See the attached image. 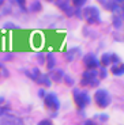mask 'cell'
Masks as SVG:
<instances>
[{
	"label": "cell",
	"mask_w": 124,
	"mask_h": 125,
	"mask_svg": "<svg viewBox=\"0 0 124 125\" xmlns=\"http://www.w3.org/2000/svg\"><path fill=\"white\" fill-rule=\"evenodd\" d=\"M81 15L86 19V22L89 25H99L101 23V15H99V10L97 7H85Z\"/></svg>",
	"instance_id": "6da1fadb"
},
{
	"label": "cell",
	"mask_w": 124,
	"mask_h": 125,
	"mask_svg": "<svg viewBox=\"0 0 124 125\" xmlns=\"http://www.w3.org/2000/svg\"><path fill=\"white\" fill-rule=\"evenodd\" d=\"M0 125H25L22 118L6 109L0 110Z\"/></svg>",
	"instance_id": "7a4b0ae2"
},
{
	"label": "cell",
	"mask_w": 124,
	"mask_h": 125,
	"mask_svg": "<svg viewBox=\"0 0 124 125\" xmlns=\"http://www.w3.org/2000/svg\"><path fill=\"white\" fill-rule=\"evenodd\" d=\"M94 101H96V103L99 107H106V106H109L112 98H111V95H109V93L106 90L99 88V90H97L96 93H94Z\"/></svg>",
	"instance_id": "3957f363"
},
{
	"label": "cell",
	"mask_w": 124,
	"mask_h": 125,
	"mask_svg": "<svg viewBox=\"0 0 124 125\" xmlns=\"http://www.w3.org/2000/svg\"><path fill=\"white\" fill-rule=\"evenodd\" d=\"M74 98L79 109H83L85 106H87L90 103V97L86 91H81L78 88H74Z\"/></svg>",
	"instance_id": "277c9868"
},
{
	"label": "cell",
	"mask_w": 124,
	"mask_h": 125,
	"mask_svg": "<svg viewBox=\"0 0 124 125\" xmlns=\"http://www.w3.org/2000/svg\"><path fill=\"white\" fill-rule=\"evenodd\" d=\"M44 102H45V106H47L48 109L55 110V112L60 107V101H59V98L56 97V94H53V93L47 94V95L44 97Z\"/></svg>",
	"instance_id": "5b68a950"
},
{
	"label": "cell",
	"mask_w": 124,
	"mask_h": 125,
	"mask_svg": "<svg viewBox=\"0 0 124 125\" xmlns=\"http://www.w3.org/2000/svg\"><path fill=\"white\" fill-rule=\"evenodd\" d=\"M83 64L87 69H97L99 67V60L93 53H87L83 56Z\"/></svg>",
	"instance_id": "8992f818"
},
{
	"label": "cell",
	"mask_w": 124,
	"mask_h": 125,
	"mask_svg": "<svg viewBox=\"0 0 124 125\" xmlns=\"http://www.w3.org/2000/svg\"><path fill=\"white\" fill-rule=\"evenodd\" d=\"M96 76H97V69H87V71H85L83 72V76H82L81 84L82 86L90 84V82L93 80V79H96Z\"/></svg>",
	"instance_id": "52a82bcc"
},
{
	"label": "cell",
	"mask_w": 124,
	"mask_h": 125,
	"mask_svg": "<svg viewBox=\"0 0 124 125\" xmlns=\"http://www.w3.org/2000/svg\"><path fill=\"white\" fill-rule=\"evenodd\" d=\"M59 7H60V8H62L68 16H72V15H74V7L71 6V1H70V0H62V1H60V4H59Z\"/></svg>",
	"instance_id": "ba28073f"
},
{
	"label": "cell",
	"mask_w": 124,
	"mask_h": 125,
	"mask_svg": "<svg viewBox=\"0 0 124 125\" xmlns=\"http://www.w3.org/2000/svg\"><path fill=\"white\" fill-rule=\"evenodd\" d=\"M105 7H106V10H109V11H112V12H115V14H119V11L121 12V10H123L121 4L116 3L115 0H108L105 3Z\"/></svg>",
	"instance_id": "9c48e42d"
},
{
	"label": "cell",
	"mask_w": 124,
	"mask_h": 125,
	"mask_svg": "<svg viewBox=\"0 0 124 125\" xmlns=\"http://www.w3.org/2000/svg\"><path fill=\"white\" fill-rule=\"evenodd\" d=\"M48 76H49L50 80L59 82V80H62V78L64 76V72H63V69H50V73Z\"/></svg>",
	"instance_id": "30bf717a"
},
{
	"label": "cell",
	"mask_w": 124,
	"mask_h": 125,
	"mask_svg": "<svg viewBox=\"0 0 124 125\" xmlns=\"http://www.w3.org/2000/svg\"><path fill=\"white\" fill-rule=\"evenodd\" d=\"M36 80H37V83L47 86V87H50V83H52V82H50V79H49V76H48V75H42V73H41V75L38 76Z\"/></svg>",
	"instance_id": "8fae6325"
},
{
	"label": "cell",
	"mask_w": 124,
	"mask_h": 125,
	"mask_svg": "<svg viewBox=\"0 0 124 125\" xmlns=\"http://www.w3.org/2000/svg\"><path fill=\"white\" fill-rule=\"evenodd\" d=\"M113 26H115L116 29L123 27V15H121V12L113 15Z\"/></svg>",
	"instance_id": "7c38bea8"
},
{
	"label": "cell",
	"mask_w": 124,
	"mask_h": 125,
	"mask_svg": "<svg viewBox=\"0 0 124 125\" xmlns=\"http://www.w3.org/2000/svg\"><path fill=\"white\" fill-rule=\"evenodd\" d=\"M47 67H48V69H53L55 68V64H56V60H55V54L53 53H48L47 54Z\"/></svg>",
	"instance_id": "4fadbf2b"
},
{
	"label": "cell",
	"mask_w": 124,
	"mask_h": 125,
	"mask_svg": "<svg viewBox=\"0 0 124 125\" xmlns=\"http://www.w3.org/2000/svg\"><path fill=\"white\" fill-rule=\"evenodd\" d=\"M111 71H112L113 75H123V73H124V68H123L121 64H119V65H113Z\"/></svg>",
	"instance_id": "5bb4252c"
},
{
	"label": "cell",
	"mask_w": 124,
	"mask_h": 125,
	"mask_svg": "<svg viewBox=\"0 0 124 125\" xmlns=\"http://www.w3.org/2000/svg\"><path fill=\"white\" fill-rule=\"evenodd\" d=\"M70 1H71L72 7H75V8H81V7H83L89 0H70Z\"/></svg>",
	"instance_id": "9a60e30c"
},
{
	"label": "cell",
	"mask_w": 124,
	"mask_h": 125,
	"mask_svg": "<svg viewBox=\"0 0 124 125\" xmlns=\"http://www.w3.org/2000/svg\"><path fill=\"white\" fill-rule=\"evenodd\" d=\"M29 11H31V12H38V11H41V3L40 1H33L30 8H29Z\"/></svg>",
	"instance_id": "2e32d148"
},
{
	"label": "cell",
	"mask_w": 124,
	"mask_h": 125,
	"mask_svg": "<svg viewBox=\"0 0 124 125\" xmlns=\"http://www.w3.org/2000/svg\"><path fill=\"white\" fill-rule=\"evenodd\" d=\"M26 75L30 76L31 79H34V80H36V79L41 75V72H40V69H38V68H34V69H31V72H26Z\"/></svg>",
	"instance_id": "e0dca14e"
},
{
	"label": "cell",
	"mask_w": 124,
	"mask_h": 125,
	"mask_svg": "<svg viewBox=\"0 0 124 125\" xmlns=\"http://www.w3.org/2000/svg\"><path fill=\"white\" fill-rule=\"evenodd\" d=\"M99 62H101L104 67L109 65V64H111V54H108V53L102 54V57H101V61H99Z\"/></svg>",
	"instance_id": "ac0fdd59"
},
{
	"label": "cell",
	"mask_w": 124,
	"mask_h": 125,
	"mask_svg": "<svg viewBox=\"0 0 124 125\" xmlns=\"http://www.w3.org/2000/svg\"><path fill=\"white\" fill-rule=\"evenodd\" d=\"M78 52H79L78 48H74V49L68 50V52H67V60H68V61H72V59L75 57V54H76Z\"/></svg>",
	"instance_id": "d6986e66"
},
{
	"label": "cell",
	"mask_w": 124,
	"mask_h": 125,
	"mask_svg": "<svg viewBox=\"0 0 124 125\" xmlns=\"http://www.w3.org/2000/svg\"><path fill=\"white\" fill-rule=\"evenodd\" d=\"M111 62H115V65L120 64V59H119L117 54H111Z\"/></svg>",
	"instance_id": "ffe728a7"
},
{
	"label": "cell",
	"mask_w": 124,
	"mask_h": 125,
	"mask_svg": "<svg viewBox=\"0 0 124 125\" xmlns=\"http://www.w3.org/2000/svg\"><path fill=\"white\" fill-rule=\"evenodd\" d=\"M16 3H18V6L21 7L22 10H23V11H25V6H26V0H16Z\"/></svg>",
	"instance_id": "44dd1931"
},
{
	"label": "cell",
	"mask_w": 124,
	"mask_h": 125,
	"mask_svg": "<svg viewBox=\"0 0 124 125\" xmlns=\"http://www.w3.org/2000/svg\"><path fill=\"white\" fill-rule=\"evenodd\" d=\"M4 27H6V29H18V26H16V25H14V23L7 22V23H4Z\"/></svg>",
	"instance_id": "7402d4cb"
},
{
	"label": "cell",
	"mask_w": 124,
	"mask_h": 125,
	"mask_svg": "<svg viewBox=\"0 0 124 125\" xmlns=\"http://www.w3.org/2000/svg\"><path fill=\"white\" fill-rule=\"evenodd\" d=\"M38 125H53V122L50 120H42V121L38 122Z\"/></svg>",
	"instance_id": "603a6c76"
},
{
	"label": "cell",
	"mask_w": 124,
	"mask_h": 125,
	"mask_svg": "<svg viewBox=\"0 0 124 125\" xmlns=\"http://www.w3.org/2000/svg\"><path fill=\"white\" fill-rule=\"evenodd\" d=\"M98 84H99V80L96 78V79H93V80L90 82V84H89V86H91V87H97Z\"/></svg>",
	"instance_id": "cb8c5ba5"
},
{
	"label": "cell",
	"mask_w": 124,
	"mask_h": 125,
	"mask_svg": "<svg viewBox=\"0 0 124 125\" xmlns=\"http://www.w3.org/2000/svg\"><path fill=\"white\" fill-rule=\"evenodd\" d=\"M64 79H65V82H67V84H68V86H71L72 83H74V82L71 80V78H70V76H64Z\"/></svg>",
	"instance_id": "d4e9b609"
},
{
	"label": "cell",
	"mask_w": 124,
	"mask_h": 125,
	"mask_svg": "<svg viewBox=\"0 0 124 125\" xmlns=\"http://www.w3.org/2000/svg\"><path fill=\"white\" fill-rule=\"evenodd\" d=\"M83 125H97V124L94 121H91V120H87V121H85Z\"/></svg>",
	"instance_id": "484cf974"
},
{
	"label": "cell",
	"mask_w": 124,
	"mask_h": 125,
	"mask_svg": "<svg viewBox=\"0 0 124 125\" xmlns=\"http://www.w3.org/2000/svg\"><path fill=\"white\" fill-rule=\"evenodd\" d=\"M38 95H40V97H45V91H44V90H40V91H38Z\"/></svg>",
	"instance_id": "4316f807"
},
{
	"label": "cell",
	"mask_w": 124,
	"mask_h": 125,
	"mask_svg": "<svg viewBox=\"0 0 124 125\" xmlns=\"http://www.w3.org/2000/svg\"><path fill=\"white\" fill-rule=\"evenodd\" d=\"M38 59H40V60H38L40 64H42V62H44V56H42V54H38Z\"/></svg>",
	"instance_id": "83f0119b"
},
{
	"label": "cell",
	"mask_w": 124,
	"mask_h": 125,
	"mask_svg": "<svg viewBox=\"0 0 124 125\" xmlns=\"http://www.w3.org/2000/svg\"><path fill=\"white\" fill-rule=\"evenodd\" d=\"M101 78H106V71H105V69L101 72Z\"/></svg>",
	"instance_id": "f1b7e54d"
},
{
	"label": "cell",
	"mask_w": 124,
	"mask_h": 125,
	"mask_svg": "<svg viewBox=\"0 0 124 125\" xmlns=\"http://www.w3.org/2000/svg\"><path fill=\"white\" fill-rule=\"evenodd\" d=\"M4 102H6V101H4V98H3V97H0V105H3Z\"/></svg>",
	"instance_id": "f546056e"
},
{
	"label": "cell",
	"mask_w": 124,
	"mask_h": 125,
	"mask_svg": "<svg viewBox=\"0 0 124 125\" xmlns=\"http://www.w3.org/2000/svg\"><path fill=\"white\" fill-rule=\"evenodd\" d=\"M115 1H116V3H119V4H123L124 0H115Z\"/></svg>",
	"instance_id": "4dcf8cb0"
},
{
	"label": "cell",
	"mask_w": 124,
	"mask_h": 125,
	"mask_svg": "<svg viewBox=\"0 0 124 125\" xmlns=\"http://www.w3.org/2000/svg\"><path fill=\"white\" fill-rule=\"evenodd\" d=\"M4 1H6V0H0V7H1V6L4 4Z\"/></svg>",
	"instance_id": "1f68e13d"
},
{
	"label": "cell",
	"mask_w": 124,
	"mask_h": 125,
	"mask_svg": "<svg viewBox=\"0 0 124 125\" xmlns=\"http://www.w3.org/2000/svg\"><path fill=\"white\" fill-rule=\"evenodd\" d=\"M0 71H1V65H0Z\"/></svg>",
	"instance_id": "d6a6232c"
}]
</instances>
